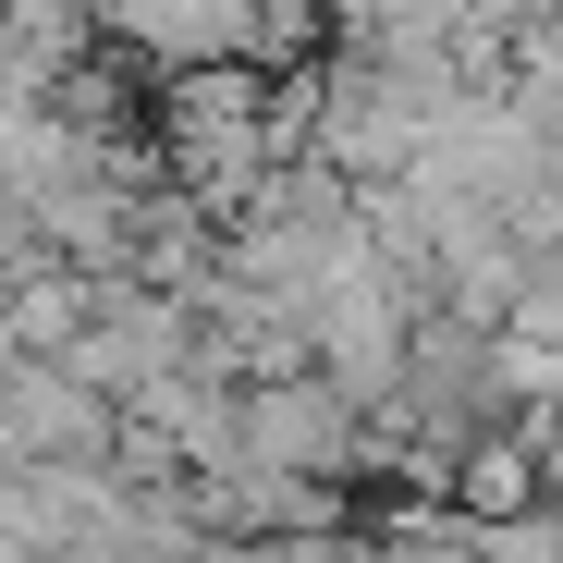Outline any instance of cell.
<instances>
[{
  "instance_id": "obj_1",
  "label": "cell",
  "mask_w": 563,
  "mask_h": 563,
  "mask_svg": "<svg viewBox=\"0 0 563 563\" xmlns=\"http://www.w3.org/2000/svg\"><path fill=\"white\" fill-rule=\"evenodd\" d=\"M343 453H355V393L343 380H245V465L331 478Z\"/></svg>"
},
{
  "instance_id": "obj_2",
  "label": "cell",
  "mask_w": 563,
  "mask_h": 563,
  "mask_svg": "<svg viewBox=\"0 0 563 563\" xmlns=\"http://www.w3.org/2000/svg\"><path fill=\"white\" fill-rule=\"evenodd\" d=\"M490 393L563 405V282H527V295H515V319H503V343H490Z\"/></svg>"
},
{
  "instance_id": "obj_3",
  "label": "cell",
  "mask_w": 563,
  "mask_h": 563,
  "mask_svg": "<svg viewBox=\"0 0 563 563\" xmlns=\"http://www.w3.org/2000/svg\"><path fill=\"white\" fill-rule=\"evenodd\" d=\"M539 478H551V465H539L527 441H478V453L453 465V490H465V515H478V527H527Z\"/></svg>"
},
{
  "instance_id": "obj_4",
  "label": "cell",
  "mask_w": 563,
  "mask_h": 563,
  "mask_svg": "<svg viewBox=\"0 0 563 563\" xmlns=\"http://www.w3.org/2000/svg\"><path fill=\"white\" fill-rule=\"evenodd\" d=\"M539 465H551V490H563V405H551V429H539Z\"/></svg>"
}]
</instances>
